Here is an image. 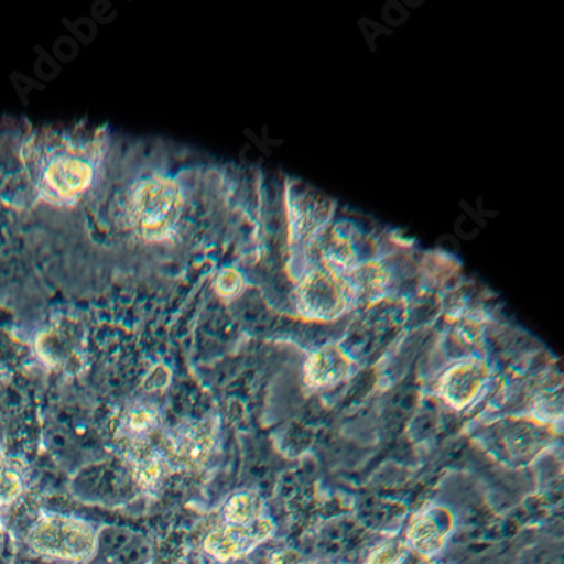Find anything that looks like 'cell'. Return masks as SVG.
<instances>
[{
	"label": "cell",
	"mask_w": 564,
	"mask_h": 564,
	"mask_svg": "<svg viewBox=\"0 0 564 564\" xmlns=\"http://www.w3.org/2000/svg\"><path fill=\"white\" fill-rule=\"evenodd\" d=\"M487 380V365L478 359H468L449 368L443 375L440 381V395L449 408L463 411L478 399Z\"/></svg>",
	"instance_id": "cell-8"
},
{
	"label": "cell",
	"mask_w": 564,
	"mask_h": 564,
	"mask_svg": "<svg viewBox=\"0 0 564 564\" xmlns=\"http://www.w3.org/2000/svg\"><path fill=\"white\" fill-rule=\"evenodd\" d=\"M453 528L455 517L449 510L444 507H429L412 519L405 544L415 556L431 560L443 550Z\"/></svg>",
	"instance_id": "cell-7"
},
{
	"label": "cell",
	"mask_w": 564,
	"mask_h": 564,
	"mask_svg": "<svg viewBox=\"0 0 564 564\" xmlns=\"http://www.w3.org/2000/svg\"><path fill=\"white\" fill-rule=\"evenodd\" d=\"M497 440L507 459L522 466L534 462L556 441V429L538 417H512L500 422Z\"/></svg>",
	"instance_id": "cell-3"
},
{
	"label": "cell",
	"mask_w": 564,
	"mask_h": 564,
	"mask_svg": "<svg viewBox=\"0 0 564 564\" xmlns=\"http://www.w3.org/2000/svg\"><path fill=\"white\" fill-rule=\"evenodd\" d=\"M124 459L131 469L132 478L147 495L160 494L166 478L173 473L163 444L158 446L153 440L126 443Z\"/></svg>",
	"instance_id": "cell-6"
},
{
	"label": "cell",
	"mask_w": 564,
	"mask_h": 564,
	"mask_svg": "<svg viewBox=\"0 0 564 564\" xmlns=\"http://www.w3.org/2000/svg\"><path fill=\"white\" fill-rule=\"evenodd\" d=\"M351 370V358L339 346H323L305 361V386L308 389H330L345 381Z\"/></svg>",
	"instance_id": "cell-9"
},
{
	"label": "cell",
	"mask_w": 564,
	"mask_h": 564,
	"mask_svg": "<svg viewBox=\"0 0 564 564\" xmlns=\"http://www.w3.org/2000/svg\"><path fill=\"white\" fill-rule=\"evenodd\" d=\"M349 301L341 276L324 268L302 279L297 289V308L305 319L333 321L343 314Z\"/></svg>",
	"instance_id": "cell-4"
},
{
	"label": "cell",
	"mask_w": 564,
	"mask_h": 564,
	"mask_svg": "<svg viewBox=\"0 0 564 564\" xmlns=\"http://www.w3.org/2000/svg\"><path fill=\"white\" fill-rule=\"evenodd\" d=\"M160 425H162V417L156 405L144 400H134L122 412L118 436L126 443L153 440Z\"/></svg>",
	"instance_id": "cell-10"
},
{
	"label": "cell",
	"mask_w": 564,
	"mask_h": 564,
	"mask_svg": "<svg viewBox=\"0 0 564 564\" xmlns=\"http://www.w3.org/2000/svg\"><path fill=\"white\" fill-rule=\"evenodd\" d=\"M399 564H434L431 563L429 560H424V557L415 556V554H412V556H409V553L405 554V556L402 557V561H400Z\"/></svg>",
	"instance_id": "cell-15"
},
{
	"label": "cell",
	"mask_w": 564,
	"mask_h": 564,
	"mask_svg": "<svg viewBox=\"0 0 564 564\" xmlns=\"http://www.w3.org/2000/svg\"><path fill=\"white\" fill-rule=\"evenodd\" d=\"M323 564H343V563H323Z\"/></svg>",
	"instance_id": "cell-17"
},
{
	"label": "cell",
	"mask_w": 564,
	"mask_h": 564,
	"mask_svg": "<svg viewBox=\"0 0 564 564\" xmlns=\"http://www.w3.org/2000/svg\"><path fill=\"white\" fill-rule=\"evenodd\" d=\"M405 554H408V544L395 539L377 547L368 557L367 564H399Z\"/></svg>",
	"instance_id": "cell-13"
},
{
	"label": "cell",
	"mask_w": 564,
	"mask_h": 564,
	"mask_svg": "<svg viewBox=\"0 0 564 564\" xmlns=\"http://www.w3.org/2000/svg\"><path fill=\"white\" fill-rule=\"evenodd\" d=\"M263 500L254 491L232 495L223 509L224 524L248 525L263 519Z\"/></svg>",
	"instance_id": "cell-11"
},
{
	"label": "cell",
	"mask_w": 564,
	"mask_h": 564,
	"mask_svg": "<svg viewBox=\"0 0 564 564\" xmlns=\"http://www.w3.org/2000/svg\"><path fill=\"white\" fill-rule=\"evenodd\" d=\"M273 532H275V524L268 517L248 525L223 524L207 535L204 541V551L214 561L228 563L257 550L264 541L272 538Z\"/></svg>",
	"instance_id": "cell-5"
},
{
	"label": "cell",
	"mask_w": 564,
	"mask_h": 564,
	"mask_svg": "<svg viewBox=\"0 0 564 564\" xmlns=\"http://www.w3.org/2000/svg\"><path fill=\"white\" fill-rule=\"evenodd\" d=\"M217 446L216 419H198L175 425L163 441L173 471H192L207 465Z\"/></svg>",
	"instance_id": "cell-2"
},
{
	"label": "cell",
	"mask_w": 564,
	"mask_h": 564,
	"mask_svg": "<svg viewBox=\"0 0 564 564\" xmlns=\"http://www.w3.org/2000/svg\"><path fill=\"white\" fill-rule=\"evenodd\" d=\"M28 544L41 556L82 563L93 556L97 538L94 529L80 519L62 513H44L31 525Z\"/></svg>",
	"instance_id": "cell-1"
},
{
	"label": "cell",
	"mask_w": 564,
	"mask_h": 564,
	"mask_svg": "<svg viewBox=\"0 0 564 564\" xmlns=\"http://www.w3.org/2000/svg\"><path fill=\"white\" fill-rule=\"evenodd\" d=\"M239 286H241V282H239L238 273L232 272V270H226L223 275L217 279V290L223 295H236L238 293Z\"/></svg>",
	"instance_id": "cell-14"
},
{
	"label": "cell",
	"mask_w": 564,
	"mask_h": 564,
	"mask_svg": "<svg viewBox=\"0 0 564 564\" xmlns=\"http://www.w3.org/2000/svg\"><path fill=\"white\" fill-rule=\"evenodd\" d=\"M26 488L24 466L18 459L0 453V507H9L21 499Z\"/></svg>",
	"instance_id": "cell-12"
},
{
	"label": "cell",
	"mask_w": 564,
	"mask_h": 564,
	"mask_svg": "<svg viewBox=\"0 0 564 564\" xmlns=\"http://www.w3.org/2000/svg\"><path fill=\"white\" fill-rule=\"evenodd\" d=\"M2 539H4V525H2V519H0V544H2Z\"/></svg>",
	"instance_id": "cell-16"
}]
</instances>
